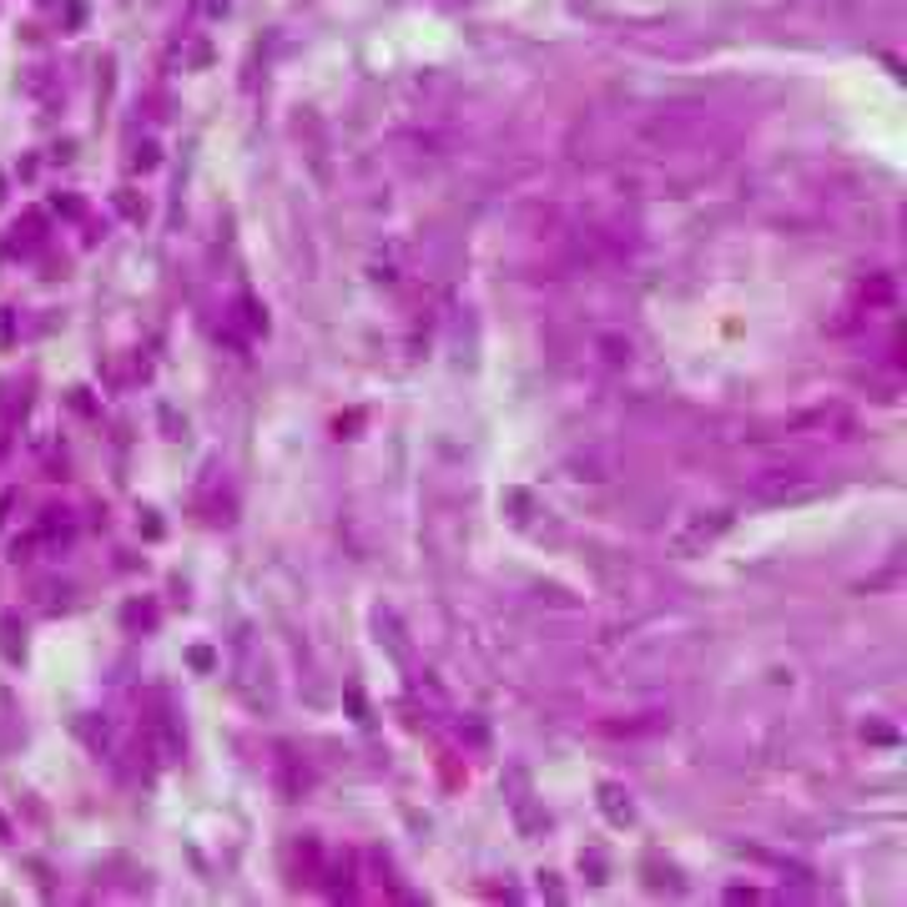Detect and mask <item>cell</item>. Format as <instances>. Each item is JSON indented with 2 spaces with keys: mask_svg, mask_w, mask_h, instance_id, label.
Here are the masks:
<instances>
[{
  "mask_svg": "<svg viewBox=\"0 0 907 907\" xmlns=\"http://www.w3.org/2000/svg\"><path fill=\"white\" fill-rule=\"evenodd\" d=\"M812 490V474L802 470V464H792V470H762L752 480V494H762V500H792V494H807Z\"/></svg>",
  "mask_w": 907,
  "mask_h": 907,
  "instance_id": "cell-1",
  "label": "cell"
}]
</instances>
